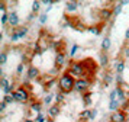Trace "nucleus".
<instances>
[{
  "instance_id": "1",
  "label": "nucleus",
  "mask_w": 129,
  "mask_h": 122,
  "mask_svg": "<svg viewBox=\"0 0 129 122\" xmlns=\"http://www.w3.org/2000/svg\"><path fill=\"white\" fill-rule=\"evenodd\" d=\"M76 79L70 74V73H64V74L59 77L58 80V87L61 92L64 93H70L71 90H74L76 89Z\"/></svg>"
},
{
  "instance_id": "2",
  "label": "nucleus",
  "mask_w": 129,
  "mask_h": 122,
  "mask_svg": "<svg viewBox=\"0 0 129 122\" xmlns=\"http://www.w3.org/2000/svg\"><path fill=\"white\" fill-rule=\"evenodd\" d=\"M68 73H70L74 79H83L86 76V71H84V63L81 61H71L70 67H68Z\"/></svg>"
},
{
  "instance_id": "3",
  "label": "nucleus",
  "mask_w": 129,
  "mask_h": 122,
  "mask_svg": "<svg viewBox=\"0 0 129 122\" xmlns=\"http://www.w3.org/2000/svg\"><path fill=\"white\" fill-rule=\"evenodd\" d=\"M13 96H15V100L19 102V103H25L29 100V93L26 92V87H19L18 90L13 92Z\"/></svg>"
},
{
  "instance_id": "4",
  "label": "nucleus",
  "mask_w": 129,
  "mask_h": 122,
  "mask_svg": "<svg viewBox=\"0 0 129 122\" xmlns=\"http://www.w3.org/2000/svg\"><path fill=\"white\" fill-rule=\"evenodd\" d=\"M28 26H20V28H15L13 29V32L10 34V39L15 42V41H18V39H20V38H23L25 35L28 34Z\"/></svg>"
},
{
  "instance_id": "5",
  "label": "nucleus",
  "mask_w": 129,
  "mask_h": 122,
  "mask_svg": "<svg viewBox=\"0 0 129 122\" xmlns=\"http://www.w3.org/2000/svg\"><path fill=\"white\" fill-rule=\"evenodd\" d=\"M88 86H90V81L86 79V77H83V79H78V80L76 81V92L78 93H86L88 90Z\"/></svg>"
},
{
  "instance_id": "6",
  "label": "nucleus",
  "mask_w": 129,
  "mask_h": 122,
  "mask_svg": "<svg viewBox=\"0 0 129 122\" xmlns=\"http://www.w3.org/2000/svg\"><path fill=\"white\" fill-rule=\"evenodd\" d=\"M110 122H126V113L123 110H116L110 115Z\"/></svg>"
},
{
  "instance_id": "7",
  "label": "nucleus",
  "mask_w": 129,
  "mask_h": 122,
  "mask_svg": "<svg viewBox=\"0 0 129 122\" xmlns=\"http://www.w3.org/2000/svg\"><path fill=\"white\" fill-rule=\"evenodd\" d=\"M65 64H67V57H65V54L62 51H57V57H55V65H57V68L62 67Z\"/></svg>"
},
{
  "instance_id": "8",
  "label": "nucleus",
  "mask_w": 129,
  "mask_h": 122,
  "mask_svg": "<svg viewBox=\"0 0 129 122\" xmlns=\"http://www.w3.org/2000/svg\"><path fill=\"white\" fill-rule=\"evenodd\" d=\"M7 25H10V28H18V25H19V16H18V13L16 12H10L9 13V23Z\"/></svg>"
},
{
  "instance_id": "9",
  "label": "nucleus",
  "mask_w": 129,
  "mask_h": 122,
  "mask_svg": "<svg viewBox=\"0 0 129 122\" xmlns=\"http://www.w3.org/2000/svg\"><path fill=\"white\" fill-rule=\"evenodd\" d=\"M110 16H112L110 9H102V10L99 12V19L102 22H107V20L110 19Z\"/></svg>"
},
{
  "instance_id": "10",
  "label": "nucleus",
  "mask_w": 129,
  "mask_h": 122,
  "mask_svg": "<svg viewBox=\"0 0 129 122\" xmlns=\"http://www.w3.org/2000/svg\"><path fill=\"white\" fill-rule=\"evenodd\" d=\"M115 70H116L117 76H120L123 73V70H125V61L123 60H117L116 64H115Z\"/></svg>"
},
{
  "instance_id": "11",
  "label": "nucleus",
  "mask_w": 129,
  "mask_h": 122,
  "mask_svg": "<svg viewBox=\"0 0 129 122\" xmlns=\"http://www.w3.org/2000/svg\"><path fill=\"white\" fill-rule=\"evenodd\" d=\"M48 113H49V116L51 118H55V116L59 115V105H54V106H51L49 109H48Z\"/></svg>"
},
{
  "instance_id": "12",
  "label": "nucleus",
  "mask_w": 129,
  "mask_h": 122,
  "mask_svg": "<svg viewBox=\"0 0 129 122\" xmlns=\"http://www.w3.org/2000/svg\"><path fill=\"white\" fill-rule=\"evenodd\" d=\"M38 74H39V70L36 67H34V65L29 67V70H28V79H36Z\"/></svg>"
},
{
  "instance_id": "13",
  "label": "nucleus",
  "mask_w": 129,
  "mask_h": 122,
  "mask_svg": "<svg viewBox=\"0 0 129 122\" xmlns=\"http://www.w3.org/2000/svg\"><path fill=\"white\" fill-rule=\"evenodd\" d=\"M78 5H80V2H67V6H65V9H67V12H74L78 7Z\"/></svg>"
},
{
  "instance_id": "14",
  "label": "nucleus",
  "mask_w": 129,
  "mask_h": 122,
  "mask_svg": "<svg viewBox=\"0 0 129 122\" xmlns=\"http://www.w3.org/2000/svg\"><path fill=\"white\" fill-rule=\"evenodd\" d=\"M100 64H102L103 67H106V65L109 64V55H107V52H105V51L100 52Z\"/></svg>"
},
{
  "instance_id": "15",
  "label": "nucleus",
  "mask_w": 129,
  "mask_h": 122,
  "mask_svg": "<svg viewBox=\"0 0 129 122\" xmlns=\"http://www.w3.org/2000/svg\"><path fill=\"white\" fill-rule=\"evenodd\" d=\"M109 48H110V38H109V36H106L105 39L102 41V50L106 52Z\"/></svg>"
},
{
  "instance_id": "16",
  "label": "nucleus",
  "mask_w": 129,
  "mask_h": 122,
  "mask_svg": "<svg viewBox=\"0 0 129 122\" xmlns=\"http://www.w3.org/2000/svg\"><path fill=\"white\" fill-rule=\"evenodd\" d=\"M88 118H90V109H84L81 113H80V121H81V122H86Z\"/></svg>"
},
{
  "instance_id": "17",
  "label": "nucleus",
  "mask_w": 129,
  "mask_h": 122,
  "mask_svg": "<svg viewBox=\"0 0 129 122\" xmlns=\"http://www.w3.org/2000/svg\"><path fill=\"white\" fill-rule=\"evenodd\" d=\"M115 90H116V93H117V96H119V100H125V99H126V94H125V92H123L122 90V87H119L117 86L116 89H115Z\"/></svg>"
},
{
  "instance_id": "18",
  "label": "nucleus",
  "mask_w": 129,
  "mask_h": 122,
  "mask_svg": "<svg viewBox=\"0 0 129 122\" xmlns=\"http://www.w3.org/2000/svg\"><path fill=\"white\" fill-rule=\"evenodd\" d=\"M117 108H119V102H117V99H115V100H110V103H109V109L113 110V112H116Z\"/></svg>"
},
{
  "instance_id": "19",
  "label": "nucleus",
  "mask_w": 129,
  "mask_h": 122,
  "mask_svg": "<svg viewBox=\"0 0 129 122\" xmlns=\"http://www.w3.org/2000/svg\"><path fill=\"white\" fill-rule=\"evenodd\" d=\"M3 102H6L7 105H9V103H13V102H16V100H15V96H13V93H12V94H5Z\"/></svg>"
},
{
  "instance_id": "20",
  "label": "nucleus",
  "mask_w": 129,
  "mask_h": 122,
  "mask_svg": "<svg viewBox=\"0 0 129 122\" xmlns=\"http://www.w3.org/2000/svg\"><path fill=\"white\" fill-rule=\"evenodd\" d=\"M6 61H7V52L3 51L2 54H0V64H2V65H5Z\"/></svg>"
},
{
  "instance_id": "21",
  "label": "nucleus",
  "mask_w": 129,
  "mask_h": 122,
  "mask_svg": "<svg viewBox=\"0 0 129 122\" xmlns=\"http://www.w3.org/2000/svg\"><path fill=\"white\" fill-rule=\"evenodd\" d=\"M41 5H42V2H34V3H32V10H34V12L36 13V12L39 10Z\"/></svg>"
},
{
  "instance_id": "22",
  "label": "nucleus",
  "mask_w": 129,
  "mask_h": 122,
  "mask_svg": "<svg viewBox=\"0 0 129 122\" xmlns=\"http://www.w3.org/2000/svg\"><path fill=\"white\" fill-rule=\"evenodd\" d=\"M103 81H105L106 86H107V84L110 83V81H112V74H110V73H106V76L103 77Z\"/></svg>"
},
{
  "instance_id": "23",
  "label": "nucleus",
  "mask_w": 129,
  "mask_h": 122,
  "mask_svg": "<svg viewBox=\"0 0 129 122\" xmlns=\"http://www.w3.org/2000/svg\"><path fill=\"white\" fill-rule=\"evenodd\" d=\"M30 109H32V110H36V112H41V103H39V102H36V103H32Z\"/></svg>"
},
{
  "instance_id": "24",
  "label": "nucleus",
  "mask_w": 129,
  "mask_h": 122,
  "mask_svg": "<svg viewBox=\"0 0 129 122\" xmlns=\"http://www.w3.org/2000/svg\"><path fill=\"white\" fill-rule=\"evenodd\" d=\"M2 23H3V25H7V23H9V13H3V16H2Z\"/></svg>"
},
{
  "instance_id": "25",
  "label": "nucleus",
  "mask_w": 129,
  "mask_h": 122,
  "mask_svg": "<svg viewBox=\"0 0 129 122\" xmlns=\"http://www.w3.org/2000/svg\"><path fill=\"white\" fill-rule=\"evenodd\" d=\"M12 90H13V84H9L7 87H5V89H3L5 94H12Z\"/></svg>"
},
{
  "instance_id": "26",
  "label": "nucleus",
  "mask_w": 129,
  "mask_h": 122,
  "mask_svg": "<svg viewBox=\"0 0 129 122\" xmlns=\"http://www.w3.org/2000/svg\"><path fill=\"white\" fill-rule=\"evenodd\" d=\"M64 94L65 93L64 92H61V93H58V94H57V102H58V103H61V102H62V100H64Z\"/></svg>"
},
{
  "instance_id": "27",
  "label": "nucleus",
  "mask_w": 129,
  "mask_h": 122,
  "mask_svg": "<svg viewBox=\"0 0 129 122\" xmlns=\"http://www.w3.org/2000/svg\"><path fill=\"white\" fill-rule=\"evenodd\" d=\"M9 84H10V83H9V80H7L5 76H3V77H2V86H3V89H5V87H7Z\"/></svg>"
},
{
  "instance_id": "28",
  "label": "nucleus",
  "mask_w": 129,
  "mask_h": 122,
  "mask_svg": "<svg viewBox=\"0 0 129 122\" xmlns=\"http://www.w3.org/2000/svg\"><path fill=\"white\" fill-rule=\"evenodd\" d=\"M88 31L90 32H93V34H100V29H97V26H91V28H88Z\"/></svg>"
},
{
  "instance_id": "29",
  "label": "nucleus",
  "mask_w": 129,
  "mask_h": 122,
  "mask_svg": "<svg viewBox=\"0 0 129 122\" xmlns=\"http://www.w3.org/2000/svg\"><path fill=\"white\" fill-rule=\"evenodd\" d=\"M51 100H52V96H51V94H47V97L44 99V103L49 105V103H51Z\"/></svg>"
},
{
  "instance_id": "30",
  "label": "nucleus",
  "mask_w": 129,
  "mask_h": 122,
  "mask_svg": "<svg viewBox=\"0 0 129 122\" xmlns=\"http://www.w3.org/2000/svg\"><path fill=\"white\" fill-rule=\"evenodd\" d=\"M96 115H97V110L96 109H93V110L90 109V118H88V121H90V119H94V116Z\"/></svg>"
},
{
  "instance_id": "31",
  "label": "nucleus",
  "mask_w": 129,
  "mask_h": 122,
  "mask_svg": "<svg viewBox=\"0 0 129 122\" xmlns=\"http://www.w3.org/2000/svg\"><path fill=\"white\" fill-rule=\"evenodd\" d=\"M6 106H7V103H6V102H3V100H2V103H0V110H2V112H5V109H6Z\"/></svg>"
},
{
  "instance_id": "32",
  "label": "nucleus",
  "mask_w": 129,
  "mask_h": 122,
  "mask_svg": "<svg viewBox=\"0 0 129 122\" xmlns=\"http://www.w3.org/2000/svg\"><path fill=\"white\" fill-rule=\"evenodd\" d=\"M77 48H78V46H77V45H73V48H71V52H70V57H73V55H74V54H76Z\"/></svg>"
},
{
  "instance_id": "33",
  "label": "nucleus",
  "mask_w": 129,
  "mask_h": 122,
  "mask_svg": "<svg viewBox=\"0 0 129 122\" xmlns=\"http://www.w3.org/2000/svg\"><path fill=\"white\" fill-rule=\"evenodd\" d=\"M0 9H2L3 13H6V3H5V2H2V3H0Z\"/></svg>"
},
{
  "instance_id": "34",
  "label": "nucleus",
  "mask_w": 129,
  "mask_h": 122,
  "mask_svg": "<svg viewBox=\"0 0 129 122\" xmlns=\"http://www.w3.org/2000/svg\"><path fill=\"white\" fill-rule=\"evenodd\" d=\"M47 19H48V16H47V15H41V17H39V20H41V23H45V22H47Z\"/></svg>"
},
{
  "instance_id": "35",
  "label": "nucleus",
  "mask_w": 129,
  "mask_h": 122,
  "mask_svg": "<svg viewBox=\"0 0 129 122\" xmlns=\"http://www.w3.org/2000/svg\"><path fill=\"white\" fill-rule=\"evenodd\" d=\"M22 71H23V63H20V64L18 65V74H20Z\"/></svg>"
},
{
  "instance_id": "36",
  "label": "nucleus",
  "mask_w": 129,
  "mask_h": 122,
  "mask_svg": "<svg viewBox=\"0 0 129 122\" xmlns=\"http://www.w3.org/2000/svg\"><path fill=\"white\" fill-rule=\"evenodd\" d=\"M35 121H36V122H44V116H42L41 113H39V115H38V118H36Z\"/></svg>"
},
{
  "instance_id": "37",
  "label": "nucleus",
  "mask_w": 129,
  "mask_h": 122,
  "mask_svg": "<svg viewBox=\"0 0 129 122\" xmlns=\"http://www.w3.org/2000/svg\"><path fill=\"white\" fill-rule=\"evenodd\" d=\"M125 57H129V48H125Z\"/></svg>"
},
{
  "instance_id": "38",
  "label": "nucleus",
  "mask_w": 129,
  "mask_h": 122,
  "mask_svg": "<svg viewBox=\"0 0 129 122\" xmlns=\"http://www.w3.org/2000/svg\"><path fill=\"white\" fill-rule=\"evenodd\" d=\"M125 38H126V39L129 41V29H128V31H126V34H125Z\"/></svg>"
},
{
  "instance_id": "39",
  "label": "nucleus",
  "mask_w": 129,
  "mask_h": 122,
  "mask_svg": "<svg viewBox=\"0 0 129 122\" xmlns=\"http://www.w3.org/2000/svg\"><path fill=\"white\" fill-rule=\"evenodd\" d=\"M86 97H88V93H87V94H86ZM84 102H86V105H88V102H90V100H88V99H86Z\"/></svg>"
},
{
  "instance_id": "40",
  "label": "nucleus",
  "mask_w": 129,
  "mask_h": 122,
  "mask_svg": "<svg viewBox=\"0 0 129 122\" xmlns=\"http://www.w3.org/2000/svg\"><path fill=\"white\" fill-rule=\"evenodd\" d=\"M25 122H34V121H30V119H25Z\"/></svg>"
},
{
  "instance_id": "41",
  "label": "nucleus",
  "mask_w": 129,
  "mask_h": 122,
  "mask_svg": "<svg viewBox=\"0 0 129 122\" xmlns=\"http://www.w3.org/2000/svg\"><path fill=\"white\" fill-rule=\"evenodd\" d=\"M128 110H129V106H128Z\"/></svg>"
}]
</instances>
